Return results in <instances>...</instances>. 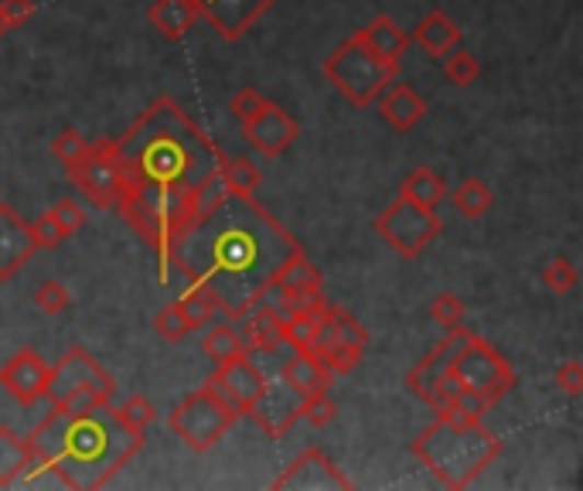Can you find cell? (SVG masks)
<instances>
[{"label": "cell", "mask_w": 583, "mask_h": 491, "mask_svg": "<svg viewBox=\"0 0 583 491\" xmlns=\"http://www.w3.org/2000/svg\"><path fill=\"white\" fill-rule=\"evenodd\" d=\"M48 376H52V362H45L38 349L24 345L0 365V389H4L14 403L31 410L38 399H45Z\"/></svg>", "instance_id": "4fadbf2b"}, {"label": "cell", "mask_w": 583, "mask_h": 491, "mask_svg": "<svg viewBox=\"0 0 583 491\" xmlns=\"http://www.w3.org/2000/svg\"><path fill=\"white\" fill-rule=\"evenodd\" d=\"M0 14H4L8 31L24 27L31 18H35V0H0Z\"/></svg>", "instance_id": "7bdbcfd3"}, {"label": "cell", "mask_w": 583, "mask_h": 491, "mask_svg": "<svg viewBox=\"0 0 583 491\" xmlns=\"http://www.w3.org/2000/svg\"><path fill=\"white\" fill-rule=\"evenodd\" d=\"M208 382L219 389L242 416L266 389V376H263V368L253 362V355H239V358L219 362L215 365V373L208 376Z\"/></svg>", "instance_id": "9a60e30c"}, {"label": "cell", "mask_w": 583, "mask_h": 491, "mask_svg": "<svg viewBox=\"0 0 583 491\" xmlns=\"http://www.w3.org/2000/svg\"><path fill=\"white\" fill-rule=\"evenodd\" d=\"M297 413H300V420H307L311 426L324 430V426H331V420L338 416V403L331 399V392H315V396H304V399H300Z\"/></svg>", "instance_id": "8d00e7d4"}, {"label": "cell", "mask_w": 583, "mask_h": 491, "mask_svg": "<svg viewBox=\"0 0 583 491\" xmlns=\"http://www.w3.org/2000/svg\"><path fill=\"white\" fill-rule=\"evenodd\" d=\"M239 324H242L239 334L245 349H250V355H273L284 345V318L266 304L250 307V311L239 318Z\"/></svg>", "instance_id": "44dd1931"}, {"label": "cell", "mask_w": 583, "mask_h": 491, "mask_svg": "<svg viewBox=\"0 0 583 491\" xmlns=\"http://www.w3.org/2000/svg\"><path fill=\"white\" fill-rule=\"evenodd\" d=\"M552 382H557L570 399L583 396V362L580 358H567L557 373H552Z\"/></svg>", "instance_id": "60d3db41"}, {"label": "cell", "mask_w": 583, "mask_h": 491, "mask_svg": "<svg viewBox=\"0 0 583 491\" xmlns=\"http://www.w3.org/2000/svg\"><path fill=\"white\" fill-rule=\"evenodd\" d=\"M450 373L457 376V382L465 389L484 396L491 407L518 386L512 362L495 345H491L488 338H481L475 331L465 338V345L457 349V355L450 362Z\"/></svg>", "instance_id": "9c48e42d"}, {"label": "cell", "mask_w": 583, "mask_h": 491, "mask_svg": "<svg viewBox=\"0 0 583 491\" xmlns=\"http://www.w3.org/2000/svg\"><path fill=\"white\" fill-rule=\"evenodd\" d=\"M116 410H119L123 423L134 426V430H140V434H147V426L153 423V416H158V407H153L150 399L140 396V392H134L130 399H123Z\"/></svg>", "instance_id": "74e56055"}, {"label": "cell", "mask_w": 583, "mask_h": 491, "mask_svg": "<svg viewBox=\"0 0 583 491\" xmlns=\"http://www.w3.org/2000/svg\"><path fill=\"white\" fill-rule=\"evenodd\" d=\"M399 195L416 202V205H423V208H434L437 212V205L447 202V181L434 168H413L403 178V184H399Z\"/></svg>", "instance_id": "484cf974"}, {"label": "cell", "mask_w": 583, "mask_h": 491, "mask_svg": "<svg viewBox=\"0 0 583 491\" xmlns=\"http://www.w3.org/2000/svg\"><path fill=\"white\" fill-rule=\"evenodd\" d=\"M35 253H38V242L31 236L27 219L14 205L0 198V284L14 281Z\"/></svg>", "instance_id": "2e32d148"}, {"label": "cell", "mask_w": 583, "mask_h": 491, "mask_svg": "<svg viewBox=\"0 0 583 491\" xmlns=\"http://www.w3.org/2000/svg\"><path fill=\"white\" fill-rule=\"evenodd\" d=\"M321 72L355 110H368L379 100V92L399 76V61L379 58L355 31L352 38H345L324 58Z\"/></svg>", "instance_id": "5b68a950"}, {"label": "cell", "mask_w": 583, "mask_h": 491, "mask_svg": "<svg viewBox=\"0 0 583 491\" xmlns=\"http://www.w3.org/2000/svg\"><path fill=\"white\" fill-rule=\"evenodd\" d=\"M202 352L219 365V362H229V358H239V355H250V349H245L242 334L236 328V321H219L212 324L208 334L202 338Z\"/></svg>", "instance_id": "4316f807"}, {"label": "cell", "mask_w": 583, "mask_h": 491, "mask_svg": "<svg viewBox=\"0 0 583 491\" xmlns=\"http://www.w3.org/2000/svg\"><path fill=\"white\" fill-rule=\"evenodd\" d=\"M222 184H226V192L229 195H242V198H250L260 192V184H263V171L250 161V158H229L226 153V161H222Z\"/></svg>", "instance_id": "f546056e"}, {"label": "cell", "mask_w": 583, "mask_h": 491, "mask_svg": "<svg viewBox=\"0 0 583 491\" xmlns=\"http://www.w3.org/2000/svg\"><path fill=\"white\" fill-rule=\"evenodd\" d=\"M465 315H468V304L460 300L457 294H437L434 300H430V318H434V324L441 331H450L457 324H465Z\"/></svg>", "instance_id": "836d02e7"}, {"label": "cell", "mask_w": 583, "mask_h": 491, "mask_svg": "<svg viewBox=\"0 0 583 491\" xmlns=\"http://www.w3.org/2000/svg\"><path fill=\"white\" fill-rule=\"evenodd\" d=\"M153 331H158V338L161 342H168V345H178V342H184L195 328H192V321L184 318V311L178 307V300H171V304H164L158 315H153Z\"/></svg>", "instance_id": "d6a6232c"}, {"label": "cell", "mask_w": 583, "mask_h": 491, "mask_svg": "<svg viewBox=\"0 0 583 491\" xmlns=\"http://www.w3.org/2000/svg\"><path fill=\"white\" fill-rule=\"evenodd\" d=\"M410 45H416L430 58H444L447 52L465 45V31H460V24L450 14L434 8L426 18H420V24L410 31Z\"/></svg>", "instance_id": "ffe728a7"}, {"label": "cell", "mask_w": 583, "mask_h": 491, "mask_svg": "<svg viewBox=\"0 0 583 491\" xmlns=\"http://www.w3.org/2000/svg\"><path fill=\"white\" fill-rule=\"evenodd\" d=\"M113 150L123 171V192L192 198L222 184L226 150L171 96L153 100L127 134L113 140Z\"/></svg>", "instance_id": "7a4b0ae2"}, {"label": "cell", "mask_w": 583, "mask_h": 491, "mask_svg": "<svg viewBox=\"0 0 583 491\" xmlns=\"http://www.w3.org/2000/svg\"><path fill=\"white\" fill-rule=\"evenodd\" d=\"M178 307L184 311V318L192 321V328H205L212 324V318L219 315V297H215V290L202 281H188V287H184V294L178 297Z\"/></svg>", "instance_id": "83f0119b"}, {"label": "cell", "mask_w": 583, "mask_h": 491, "mask_svg": "<svg viewBox=\"0 0 583 491\" xmlns=\"http://www.w3.org/2000/svg\"><path fill=\"white\" fill-rule=\"evenodd\" d=\"M242 420V413L212 382L192 389L168 413V430L195 454H208L229 430Z\"/></svg>", "instance_id": "52a82bcc"}, {"label": "cell", "mask_w": 583, "mask_h": 491, "mask_svg": "<svg viewBox=\"0 0 583 491\" xmlns=\"http://www.w3.org/2000/svg\"><path fill=\"white\" fill-rule=\"evenodd\" d=\"M4 35H8V24H4V14H0V42H4Z\"/></svg>", "instance_id": "ee69618b"}, {"label": "cell", "mask_w": 583, "mask_h": 491, "mask_svg": "<svg viewBox=\"0 0 583 491\" xmlns=\"http://www.w3.org/2000/svg\"><path fill=\"white\" fill-rule=\"evenodd\" d=\"M373 229L399 260H416L444 232V219L434 208H423L403 195H396L373 219Z\"/></svg>", "instance_id": "ba28073f"}, {"label": "cell", "mask_w": 583, "mask_h": 491, "mask_svg": "<svg viewBox=\"0 0 583 491\" xmlns=\"http://www.w3.org/2000/svg\"><path fill=\"white\" fill-rule=\"evenodd\" d=\"M450 195V205L465 215V219H481V215H488L491 212V205H495V192L488 189V184L481 181V178H465L457 184L454 192H447Z\"/></svg>", "instance_id": "f1b7e54d"}, {"label": "cell", "mask_w": 583, "mask_h": 491, "mask_svg": "<svg viewBox=\"0 0 583 491\" xmlns=\"http://www.w3.org/2000/svg\"><path fill=\"white\" fill-rule=\"evenodd\" d=\"M195 4H198V0H195Z\"/></svg>", "instance_id": "f6af8a7d"}, {"label": "cell", "mask_w": 583, "mask_h": 491, "mask_svg": "<svg viewBox=\"0 0 583 491\" xmlns=\"http://www.w3.org/2000/svg\"><path fill=\"white\" fill-rule=\"evenodd\" d=\"M31 300H35V307H38L42 315H48V318L66 315L69 307H72V294L66 290V284H58V281H45L42 287H35Z\"/></svg>", "instance_id": "e575fe53"}, {"label": "cell", "mask_w": 583, "mask_h": 491, "mask_svg": "<svg viewBox=\"0 0 583 491\" xmlns=\"http://www.w3.org/2000/svg\"><path fill=\"white\" fill-rule=\"evenodd\" d=\"M69 178L92 208H100V212L116 208L119 192H123V171H119L116 150H113V137L92 140L85 161L79 168H72Z\"/></svg>", "instance_id": "30bf717a"}, {"label": "cell", "mask_w": 583, "mask_h": 491, "mask_svg": "<svg viewBox=\"0 0 583 491\" xmlns=\"http://www.w3.org/2000/svg\"><path fill=\"white\" fill-rule=\"evenodd\" d=\"M297 407H300V396H297L294 389H287L284 382H270V379H266L263 396L256 399L250 410H245V416H250L266 437L281 441L287 430L300 420Z\"/></svg>", "instance_id": "ac0fdd59"}, {"label": "cell", "mask_w": 583, "mask_h": 491, "mask_svg": "<svg viewBox=\"0 0 583 491\" xmlns=\"http://www.w3.org/2000/svg\"><path fill=\"white\" fill-rule=\"evenodd\" d=\"M27 457H31L27 437H21L11 423H0V488L21 484Z\"/></svg>", "instance_id": "d4e9b609"}, {"label": "cell", "mask_w": 583, "mask_h": 491, "mask_svg": "<svg viewBox=\"0 0 583 491\" xmlns=\"http://www.w3.org/2000/svg\"><path fill=\"white\" fill-rule=\"evenodd\" d=\"M144 437L147 434L123 423L110 399L76 416L52 407L27 434V444L61 488L100 491L137 457Z\"/></svg>", "instance_id": "3957f363"}, {"label": "cell", "mask_w": 583, "mask_h": 491, "mask_svg": "<svg viewBox=\"0 0 583 491\" xmlns=\"http://www.w3.org/2000/svg\"><path fill=\"white\" fill-rule=\"evenodd\" d=\"M358 38L373 48L379 58H386V61H399L407 55V48H410V31H403L399 27L389 14H379V18H373L368 21L362 31H358Z\"/></svg>", "instance_id": "cb8c5ba5"}, {"label": "cell", "mask_w": 583, "mask_h": 491, "mask_svg": "<svg viewBox=\"0 0 583 491\" xmlns=\"http://www.w3.org/2000/svg\"><path fill=\"white\" fill-rule=\"evenodd\" d=\"M300 137V123L294 113L276 106L270 100L260 103V110L242 123V140L250 144L263 158H281Z\"/></svg>", "instance_id": "7c38bea8"}, {"label": "cell", "mask_w": 583, "mask_h": 491, "mask_svg": "<svg viewBox=\"0 0 583 491\" xmlns=\"http://www.w3.org/2000/svg\"><path fill=\"white\" fill-rule=\"evenodd\" d=\"M48 212H52V219L58 222V229H61V236H66V239H72L85 226V208L76 198H69V195L58 198Z\"/></svg>", "instance_id": "f35d334b"}, {"label": "cell", "mask_w": 583, "mask_h": 491, "mask_svg": "<svg viewBox=\"0 0 583 491\" xmlns=\"http://www.w3.org/2000/svg\"><path fill=\"white\" fill-rule=\"evenodd\" d=\"M441 61H444V79H447L450 85H457V89H468V85H475V82H478V76H481V61H478L471 52H465V48H454V52H447Z\"/></svg>", "instance_id": "1f68e13d"}, {"label": "cell", "mask_w": 583, "mask_h": 491, "mask_svg": "<svg viewBox=\"0 0 583 491\" xmlns=\"http://www.w3.org/2000/svg\"><path fill=\"white\" fill-rule=\"evenodd\" d=\"M89 140L76 130V127H66V130H58L55 134V140H52V158L66 168V174L72 171V168H79L82 161H85V153H89Z\"/></svg>", "instance_id": "4dcf8cb0"}, {"label": "cell", "mask_w": 583, "mask_h": 491, "mask_svg": "<svg viewBox=\"0 0 583 491\" xmlns=\"http://www.w3.org/2000/svg\"><path fill=\"white\" fill-rule=\"evenodd\" d=\"M471 331L465 328V324H457V328H450V331H444V338L441 342L430 349L410 373H407V389L413 392V396H420L423 403H430V396H434V389H437V382H441V376L450 368V362H454V355H457V349L465 345V338H468Z\"/></svg>", "instance_id": "e0dca14e"}, {"label": "cell", "mask_w": 583, "mask_h": 491, "mask_svg": "<svg viewBox=\"0 0 583 491\" xmlns=\"http://www.w3.org/2000/svg\"><path fill=\"white\" fill-rule=\"evenodd\" d=\"M281 382L304 399V396H315V392H331L334 373L315 352H297L290 362H284Z\"/></svg>", "instance_id": "7402d4cb"}, {"label": "cell", "mask_w": 583, "mask_h": 491, "mask_svg": "<svg viewBox=\"0 0 583 491\" xmlns=\"http://www.w3.org/2000/svg\"><path fill=\"white\" fill-rule=\"evenodd\" d=\"M113 392H116V379L96 358H92V352L85 345H72L52 365L45 399L55 410L76 416L92 407L110 403Z\"/></svg>", "instance_id": "8992f818"}, {"label": "cell", "mask_w": 583, "mask_h": 491, "mask_svg": "<svg viewBox=\"0 0 583 491\" xmlns=\"http://www.w3.org/2000/svg\"><path fill=\"white\" fill-rule=\"evenodd\" d=\"M276 4V0H198V18H205L222 42H242L253 24Z\"/></svg>", "instance_id": "5bb4252c"}, {"label": "cell", "mask_w": 583, "mask_h": 491, "mask_svg": "<svg viewBox=\"0 0 583 491\" xmlns=\"http://www.w3.org/2000/svg\"><path fill=\"white\" fill-rule=\"evenodd\" d=\"M27 226H31V236H35V242H38V250H55V246L66 242L58 222L52 219V212H42L38 219H31Z\"/></svg>", "instance_id": "ab89813d"}, {"label": "cell", "mask_w": 583, "mask_h": 491, "mask_svg": "<svg viewBox=\"0 0 583 491\" xmlns=\"http://www.w3.org/2000/svg\"><path fill=\"white\" fill-rule=\"evenodd\" d=\"M576 281H580V270L567 256H557L542 266V284L549 294H570L576 287Z\"/></svg>", "instance_id": "d590c367"}, {"label": "cell", "mask_w": 583, "mask_h": 491, "mask_svg": "<svg viewBox=\"0 0 583 491\" xmlns=\"http://www.w3.org/2000/svg\"><path fill=\"white\" fill-rule=\"evenodd\" d=\"M263 100H266V96H263V92H260L256 85H242V89L236 92V96L229 100V113H232L239 123H245V119H250V116L260 110Z\"/></svg>", "instance_id": "b9f144b4"}, {"label": "cell", "mask_w": 583, "mask_h": 491, "mask_svg": "<svg viewBox=\"0 0 583 491\" xmlns=\"http://www.w3.org/2000/svg\"><path fill=\"white\" fill-rule=\"evenodd\" d=\"M294 246H300L256 195H222L198 222L188 226L164 260L161 284L178 270L184 281H202L219 297V315L239 321L253 307V294Z\"/></svg>", "instance_id": "6da1fadb"}, {"label": "cell", "mask_w": 583, "mask_h": 491, "mask_svg": "<svg viewBox=\"0 0 583 491\" xmlns=\"http://www.w3.org/2000/svg\"><path fill=\"white\" fill-rule=\"evenodd\" d=\"M410 454L434 475L444 488L460 491L475 484L502 457V441L478 423H450L434 413V423L423 426L410 441Z\"/></svg>", "instance_id": "277c9868"}, {"label": "cell", "mask_w": 583, "mask_h": 491, "mask_svg": "<svg viewBox=\"0 0 583 491\" xmlns=\"http://www.w3.org/2000/svg\"><path fill=\"white\" fill-rule=\"evenodd\" d=\"M147 21L158 27L168 42H181L198 21V4L195 0H153L147 8Z\"/></svg>", "instance_id": "603a6c76"}, {"label": "cell", "mask_w": 583, "mask_h": 491, "mask_svg": "<svg viewBox=\"0 0 583 491\" xmlns=\"http://www.w3.org/2000/svg\"><path fill=\"white\" fill-rule=\"evenodd\" d=\"M273 491L297 488V491H352L355 481L334 465L321 447H304L290 465L270 481Z\"/></svg>", "instance_id": "8fae6325"}, {"label": "cell", "mask_w": 583, "mask_h": 491, "mask_svg": "<svg viewBox=\"0 0 583 491\" xmlns=\"http://www.w3.org/2000/svg\"><path fill=\"white\" fill-rule=\"evenodd\" d=\"M376 106H379L382 123H386V127H392L396 134H410L416 123L426 116V100L410 82H396V79L379 92Z\"/></svg>", "instance_id": "d6986e66"}]
</instances>
